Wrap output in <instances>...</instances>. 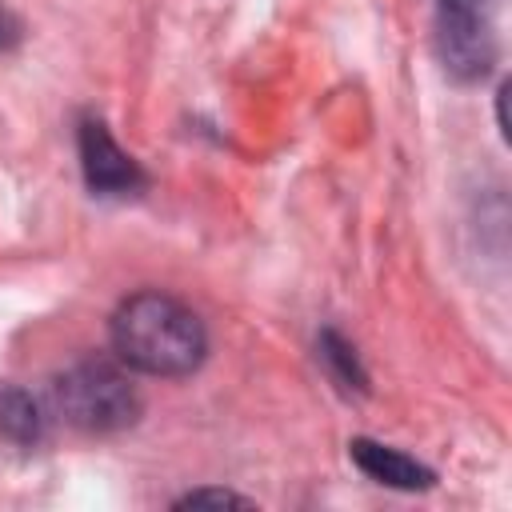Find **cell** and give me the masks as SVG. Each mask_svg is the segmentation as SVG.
<instances>
[{"label":"cell","instance_id":"9c48e42d","mask_svg":"<svg viewBox=\"0 0 512 512\" xmlns=\"http://www.w3.org/2000/svg\"><path fill=\"white\" fill-rule=\"evenodd\" d=\"M16 40H20V20H16L12 12H4V8H0V52H4V48H12Z\"/></svg>","mask_w":512,"mask_h":512},{"label":"cell","instance_id":"277c9868","mask_svg":"<svg viewBox=\"0 0 512 512\" xmlns=\"http://www.w3.org/2000/svg\"><path fill=\"white\" fill-rule=\"evenodd\" d=\"M76 148H80V172L92 196H140L148 188L144 168L112 140L104 120L84 116L76 128Z\"/></svg>","mask_w":512,"mask_h":512},{"label":"cell","instance_id":"7a4b0ae2","mask_svg":"<svg viewBox=\"0 0 512 512\" xmlns=\"http://www.w3.org/2000/svg\"><path fill=\"white\" fill-rule=\"evenodd\" d=\"M52 408L72 428L104 436V432H120V428L136 424L144 400H140L132 376L124 372V364H112V360H100V356H84V360L68 364L64 372H56Z\"/></svg>","mask_w":512,"mask_h":512},{"label":"cell","instance_id":"52a82bcc","mask_svg":"<svg viewBox=\"0 0 512 512\" xmlns=\"http://www.w3.org/2000/svg\"><path fill=\"white\" fill-rule=\"evenodd\" d=\"M320 360H324V368L332 372V380L344 388V392H368V372L360 368V356H356V348L340 336V332H332V328H324L320 332Z\"/></svg>","mask_w":512,"mask_h":512},{"label":"cell","instance_id":"ba28073f","mask_svg":"<svg viewBox=\"0 0 512 512\" xmlns=\"http://www.w3.org/2000/svg\"><path fill=\"white\" fill-rule=\"evenodd\" d=\"M200 504H240V508H248L252 500L248 496H236L228 488H192V492H184L176 500V508H200Z\"/></svg>","mask_w":512,"mask_h":512},{"label":"cell","instance_id":"5b68a950","mask_svg":"<svg viewBox=\"0 0 512 512\" xmlns=\"http://www.w3.org/2000/svg\"><path fill=\"white\" fill-rule=\"evenodd\" d=\"M348 456H352V464H356L368 480H376V484H384V488L420 492V488H432V484H436V472H432V468H424V464L412 460L408 452L388 448V444H376V440H368V436H356V440L348 444Z\"/></svg>","mask_w":512,"mask_h":512},{"label":"cell","instance_id":"6da1fadb","mask_svg":"<svg viewBox=\"0 0 512 512\" xmlns=\"http://www.w3.org/2000/svg\"><path fill=\"white\" fill-rule=\"evenodd\" d=\"M116 360L144 376H192L208 356L204 320L176 296L144 288L120 300L108 324Z\"/></svg>","mask_w":512,"mask_h":512},{"label":"cell","instance_id":"3957f363","mask_svg":"<svg viewBox=\"0 0 512 512\" xmlns=\"http://www.w3.org/2000/svg\"><path fill=\"white\" fill-rule=\"evenodd\" d=\"M496 0H436L432 16V44L444 72L460 84L484 80L496 64V24H492Z\"/></svg>","mask_w":512,"mask_h":512},{"label":"cell","instance_id":"8992f818","mask_svg":"<svg viewBox=\"0 0 512 512\" xmlns=\"http://www.w3.org/2000/svg\"><path fill=\"white\" fill-rule=\"evenodd\" d=\"M0 440L12 448H36L44 440V412L32 392L0 384Z\"/></svg>","mask_w":512,"mask_h":512}]
</instances>
